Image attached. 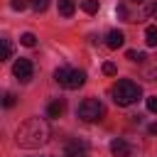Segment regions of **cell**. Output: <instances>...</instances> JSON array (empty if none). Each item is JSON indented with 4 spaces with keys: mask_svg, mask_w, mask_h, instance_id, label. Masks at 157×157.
<instances>
[{
    "mask_svg": "<svg viewBox=\"0 0 157 157\" xmlns=\"http://www.w3.org/2000/svg\"><path fill=\"white\" fill-rule=\"evenodd\" d=\"M76 115H78L83 123H98V120H103L105 108H103V103H101L98 98H86V101L78 103Z\"/></svg>",
    "mask_w": 157,
    "mask_h": 157,
    "instance_id": "3",
    "label": "cell"
},
{
    "mask_svg": "<svg viewBox=\"0 0 157 157\" xmlns=\"http://www.w3.org/2000/svg\"><path fill=\"white\" fill-rule=\"evenodd\" d=\"M15 101H17V98H15V93H10V91L2 96V105H5V108H12V105H15Z\"/></svg>",
    "mask_w": 157,
    "mask_h": 157,
    "instance_id": "20",
    "label": "cell"
},
{
    "mask_svg": "<svg viewBox=\"0 0 157 157\" xmlns=\"http://www.w3.org/2000/svg\"><path fill=\"white\" fill-rule=\"evenodd\" d=\"M147 132H150V135H157V123H152V125L147 128Z\"/></svg>",
    "mask_w": 157,
    "mask_h": 157,
    "instance_id": "25",
    "label": "cell"
},
{
    "mask_svg": "<svg viewBox=\"0 0 157 157\" xmlns=\"http://www.w3.org/2000/svg\"><path fill=\"white\" fill-rule=\"evenodd\" d=\"M145 78H147V81H157V61H152V64L145 69Z\"/></svg>",
    "mask_w": 157,
    "mask_h": 157,
    "instance_id": "17",
    "label": "cell"
},
{
    "mask_svg": "<svg viewBox=\"0 0 157 157\" xmlns=\"http://www.w3.org/2000/svg\"><path fill=\"white\" fill-rule=\"evenodd\" d=\"M98 7H101V2H98V0H83V2H81V10H83L86 15H96V12H98Z\"/></svg>",
    "mask_w": 157,
    "mask_h": 157,
    "instance_id": "12",
    "label": "cell"
},
{
    "mask_svg": "<svg viewBox=\"0 0 157 157\" xmlns=\"http://www.w3.org/2000/svg\"><path fill=\"white\" fill-rule=\"evenodd\" d=\"M69 71H71L69 66H59V69L54 71V78H56V83H61V86H64V83H66V76H69Z\"/></svg>",
    "mask_w": 157,
    "mask_h": 157,
    "instance_id": "13",
    "label": "cell"
},
{
    "mask_svg": "<svg viewBox=\"0 0 157 157\" xmlns=\"http://www.w3.org/2000/svg\"><path fill=\"white\" fill-rule=\"evenodd\" d=\"M27 5H29V0H10V7H12V10H20V12H22Z\"/></svg>",
    "mask_w": 157,
    "mask_h": 157,
    "instance_id": "21",
    "label": "cell"
},
{
    "mask_svg": "<svg viewBox=\"0 0 157 157\" xmlns=\"http://www.w3.org/2000/svg\"><path fill=\"white\" fill-rule=\"evenodd\" d=\"M145 12H147V15L152 17V20H157V2H152V5H150V7L145 10Z\"/></svg>",
    "mask_w": 157,
    "mask_h": 157,
    "instance_id": "24",
    "label": "cell"
},
{
    "mask_svg": "<svg viewBox=\"0 0 157 157\" xmlns=\"http://www.w3.org/2000/svg\"><path fill=\"white\" fill-rule=\"evenodd\" d=\"M32 71H34V66H32L29 59H17V61L12 64V74H15L20 81H29V78H32Z\"/></svg>",
    "mask_w": 157,
    "mask_h": 157,
    "instance_id": "4",
    "label": "cell"
},
{
    "mask_svg": "<svg viewBox=\"0 0 157 157\" xmlns=\"http://www.w3.org/2000/svg\"><path fill=\"white\" fill-rule=\"evenodd\" d=\"M74 10H76V0H59V15L71 17Z\"/></svg>",
    "mask_w": 157,
    "mask_h": 157,
    "instance_id": "10",
    "label": "cell"
},
{
    "mask_svg": "<svg viewBox=\"0 0 157 157\" xmlns=\"http://www.w3.org/2000/svg\"><path fill=\"white\" fill-rule=\"evenodd\" d=\"M147 110L157 115V96H150V98H147Z\"/></svg>",
    "mask_w": 157,
    "mask_h": 157,
    "instance_id": "22",
    "label": "cell"
},
{
    "mask_svg": "<svg viewBox=\"0 0 157 157\" xmlns=\"http://www.w3.org/2000/svg\"><path fill=\"white\" fill-rule=\"evenodd\" d=\"M110 152H113L115 157H130V145H128L125 140L115 137V140L110 142Z\"/></svg>",
    "mask_w": 157,
    "mask_h": 157,
    "instance_id": "7",
    "label": "cell"
},
{
    "mask_svg": "<svg viewBox=\"0 0 157 157\" xmlns=\"http://www.w3.org/2000/svg\"><path fill=\"white\" fill-rule=\"evenodd\" d=\"M115 12H118V17H120V20H128V7H125V5H118V7H115Z\"/></svg>",
    "mask_w": 157,
    "mask_h": 157,
    "instance_id": "23",
    "label": "cell"
},
{
    "mask_svg": "<svg viewBox=\"0 0 157 157\" xmlns=\"http://www.w3.org/2000/svg\"><path fill=\"white\" fill-rule=\"evenodd\" d=\"M20 42H22L25 47H34V42H37V37H34L32 32H25V34L20 37Z\"/></svg>",
    "mask_w": 157,
    "mask_h": 157,
    "instance_id": "18",
    "label": "cell"
},
{
    "mask_svg": "<svg viewBox=\"0 0 157 157\" xmlns=\"http://www.w3.org/2000/svg\"><path fill=\"white\" fill-rule=\"evenodd\" d=\"M0 44H2V59H12V42L7 37H2Z\"/></svg>",
    "mask_w": 157,
    "mask_h": 157,
    "instance_id": "14",
    "label": "cell"
},
{
    "mask_svg": "<svg viewBox=\"0 0 157 157\" xmlns=\"http://www.w3.org/2000/svg\"><path fill=\"white\" fill-rule=\"evenodd\" d=\"M145 44H147V47H157V27H155V25H150V27L145 29Z\"/></svg>",
    "mask_w": 157,
    "mask_h": 157,
    "instance_id": "11",
    "label": "cell"
},
{
    "mask_svg": "<svg viewBox=\"0 0 157 157\" xmlns=\"http://www.w3.org/2000/svg\"><path fill=\"white\" fill-rule=\"evenodd\" d=\"M113 101H115V105H132L140 96H142V91H140V86L135 83V81H130V78H123V81H118L115 86H113Z\"/></svg>",
    "mask_w": 157,
    "mask_h": 157,
    "instance_id": "2",
    "label": "cell"
},
{
    "mask_svg": "<svg viewBox=\"0 0 157 157\" xmlns=\"http://www.w3.org/2000/svg\"><path fill=\"white\" fill-rule=\"evenodd\" d=\"M29 7H32L34 12H44V10L49 7V0H29Z\"/></svg>",
    "mask_w": 157,
    "mask_h": 157,
    "instance_id": "15",
    "label": "cell"
},
{
    "mask_svg": "<svg viewBox=\"0 0 157 157\" xmlns=\"http://www.w3.org/2000/svg\"><path fill=\"white\" fill-rule=\"evenodd\" d=\"M125 56H128L130 61H145V59H147V56H145L142 52H137V49H128V52H125Z\"/></svg>",
    "mask_w": 157,
    "mask_h": 157,
    "instance_id": "16",
    "label": "cell"
},
{
    "mask_svg": "<svg viewBox=\"0 0 157 157\" xmlns=\"http://www.w3.org/2000/svg\"><path fill=\"white\" fill-rule=\"evenodd\" d=\"M123 42H125V34H123L120 29H110V32H108V37H105V44H108L110 49L123 47Z\"/></svg>",
    "mask_w": 157,
    "mask_h": 157,
    "instance_id": "8",
    "label": "cell"
},
{
    "mask_svg": "<svg viewBox=\"0 0 157 157\" xmlns=\"http://www.w3.org/2000/svg\"><path fill=\"white\" fill-rule=\"evenodd\" d=\"M49 137H52V128H49V123L44 118H29L15 132V142L20 147H25V150L42 147V145L49 142Z\"/></svg>",
    "mask_w": 157,
    "mask_h": 157,
    "instance_id": "1",
    "label": "cell"
},
{
    "mask_svg": "<svg viewBox=\"0 0 157 157\" xmlns=\"http://www.w3.org/2000/svg\"><path fill=\"white\" fill-rule=\"evenodd\" d=\"M83 83H86V74H83L81 69H71L69 76H66V83H64V86H66V88H81Z\"/></svg>",
    "mask_w": 157,
    "mask_h": 157,
    "instance_id": "6",
    "label": "cell"
},
{
    "mask_svg": "<svg viewBox=\"0 0 157 157\" xmlns=\"http://www.w3.org/2000/svg\"><path fill=\"white\" fill-rule=\"evenodd\" d=\"M135 2H142V0H135Z\"/></svg>",
    "mask_w": 157,
    "mask_h": 157,
    "instance_id": "26",
    "label": "cell"
},
{
    "mask_svg": "<svg viewBox=\"0 0 157 157\" xmlns=\"http://www.w3.org/2000/svg\"><path fill=\"white\" fill-rule=\"evenodd\" d=\"M86 152H88V147H86L83 140H69L64 145V155L66 157H86Z\"/></svg>",
    "mask_w": 157,
    "mask_h": 157,
    "instance_id": "5",
    "label": "cell"
},
{
    "mask_svg": "<svg viewBox=\"0 0 157 157\" xmlns=\"http://www.w3.org/2000/svg\"><path fill=\"white\" fill-rule=\"evenodd\" d=\"M64 108H66V105H64V101H61V98H56V101H52V103L47 105V115H49V118H61Z\"/></svg>",
    "mask_w": 157,
    "mask_h": 157,
    "instance_id": "9",
    "label": "cell"
},
{
    "mask_svg": "<svg viewBox=\"0 0 157 157\" xmlns=\"http://www.w3.org/2000/svg\"><path fill=\"white\" fill-rule=\"evenodd\" d=\"M103 74H105V76H115V74H118V66H115L113 61H105V64H103Z\"/></svg>",
    "mask_w": 157,
    "mask_h": 157,
    "instance_id": "19",
    "label": "cell"
}]
</instances>
